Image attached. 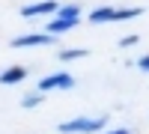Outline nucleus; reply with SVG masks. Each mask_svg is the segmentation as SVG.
I'll return each mask as SVG.
<instances>
[{
	"label": "nucleus",
	"instance_id": "f257e3e1",
	"mask_svg": "<svg viewBox=\"0 0 149 134\" xmlns=\"http://www.w3.org/2000/svg\"><path fill=\"white\" fill-rule=\"evenodd\" d=\"M107 122V116H95V119H72V122H63L60 131L63 134H78V131H98Z\"/></svg>",
	"mask_w": 149,
	"mask_h": 134
},
{
	"label": "nucleus",
	"instance_id": "f03ea898",
	"mask_svg": "<svg viewBox=\"0 0 149 134\" xmlns=\"http://www.w3.org/2000/svg\"><path fill=\"white\" fill-rule=\"evenodd\" d=\"M51 42H54L51 33H30V36L12 39V48H33V45H51Z\"/></svg>",
	"mask_w": 149,
	"mask_h": 134
},
{
	"label": "nucleus",
	"instance_id": "7ed1b4c3",
	"mask_svg": "<svg viewBox=\"0 0 149 134\" xmlns=\"http://www.w3.org/2000/svg\"><path fill=\"white\" fill-rule=\"evenodd\" d=\"M57 87H74L72 75H51V78H42L39 81V92H48V90H57Z\"/></svg>",
	"mask_w": 149,
	"mask_h": 134
},
{
	"label": "nucleus",
	"instance_id": "20e7f679",
	"mask_svg": "<svg viewBox=\"0 0 149 134\" xmlns=\"http://www.w3.org/2000/svg\"><path fill=\"white\" fill-rule=\"evenodd\" d=\"M48 12H57V3H54V0H45V3L24 6V9H21V15H24V18H33V15H48Z\"/></svg>",
	"mask_w": 149,
	"mask_h": 134
},
{
	"label": "nucleus",
	"instance_id": "39448f33",
	"mask_svg": "<svg viewBox=\"0 0 149 134\" xmlns=\"http://www.w3.org/2000/svg\"><path fill=\"white\" fill-rule=\"evenodd\" d=\"M24 78H27V69L12 66V69H6L3 75H0V83H18V81H24Z\"/></svg>",
	"mask_w": 149,
	"mask_h": 134
},
{
	"label": "nucleus",
	"instance_id": "423d86ee",
	"mask_svg": "<svg viewBox=\"0 0 149 134\" xmlns=\"http://www.w3.org/2000/svg\"><path fill=\"white\" fill-rule=\"evenodd\" d=\"M74 24H78V18H57V21H48V33H63V30H72Z\"/></svg>",
	"mask_w": 149,
	"mask_h": 134
},
{
	"label": "nucleus",
	"instance_id": "0eeeda50",
	"mask_svg": "<svg viewBox=\"0 0 149 134\" xmlns=\"http://www.w3.org/2000/svg\"><path fill=\"white\" fill-rule=\"evenodd\" d=\"M143 9L131 6V9H113V15H110V21H125V18H137Z\"/></svg>",
	"mask_w": 149,
	"mask_h": 134
},
{
	"label": "nucleus",
	"instance_id": "6e6552de",
	"mask_svg": "<svg viewBox=\"0 0 149 134\" xmlns=\"http://www.w3.org/2000/svg\"><path fill=\"white\" fill-rule=\"evenodd\" d=\"M110 15H113V6H102V9H95L93 12V24H104V21H110Z\"/></svg>",
	"mask_w": 149,
	"mask_h": 134
},
{
	"label": "nucleus",
	"instance_id": "1a4fd4ad",
	"mask_svg": "<svg viewBox=\"0 0 149 134\" xmlns=\"http://www.w3.org/2000/svg\"><path fill=\"white\" fill-rule=\"evenodd\" d=\"M78 57H86V51H60V60L69 63V60H78Z\"/></svg>",
	"mask_w": 149,
	"mask_h": 134
},
{
	"label": "nucleus",
	"instance_id": "9d476101",
	"mask_svg": "<svg viewBox=\"0 0 149 134\" xmlns=\"http://www.w3.org/2000/svg\"><path fill=\"white\" fill-rule=\"evenodd\" d=\"M42 99H45V92H36V95H27V99H24L21 104H24V107H36V104H39Z\"/></svg>",
	"mask_w": 149,
	"mask_h": 134
},
{
	"label": "nucleus",
	"instance_id": "9b49d317",
	"mask_svg": "<svg viewBox=\"0 0 149 134\" xmlns=\"http://www.w3.org/2000/svg\"><path fill=\"white\" fill-rule=\"evenodd\" d=\"M60 18H78V6H63L60 9Z\"/></svg>",
	"mask_w": 149,
	"mask_h": 134
},
{
	"label": "nucleus",
	"instance_id": "f8f14e48",
	"mask_svg": "<svg viewBox=\"0 0 149 134\" xmlns=\"http://www.w3.org/2000/svg\"><path fill=\"white\" fill-rule=\"evenodd\" d=\"M119 45H122V48H131V45H137V36H125V39H122Z\"/></svg>",
	"mask_w": 149,
	"mask_h": 134
},
{
	"label": "nucleus",
	"instance_id": "ddd939ff",
	"mask_svg": "<svg viewBox=\"0 0 149 134\" xmlns=\"http://www.w3.org/2000/svg\"><path fill=\"white\" fill-rule=\"evenodd\" d=\"M137 66H140L143 72H149V57H140V63H137Z\"/></svg>",
	"mask_w": 149,
	"mask_h": 134
},
{
	"label": "nucleus",
	"instance_id": "4468645a",
	"mask_svg": "<svg viewBox=\"0 0 149 134\" xmlns=\"http://www.w3.org/2000/svg\"><path fill=\"white\" fill-rule=\"evenodd\" d=\"M107 134H128L125 128H116V131H107Z\"/></svg>",
	"mask_w": 149,
	"mask_h": 134
}]
</instances>
